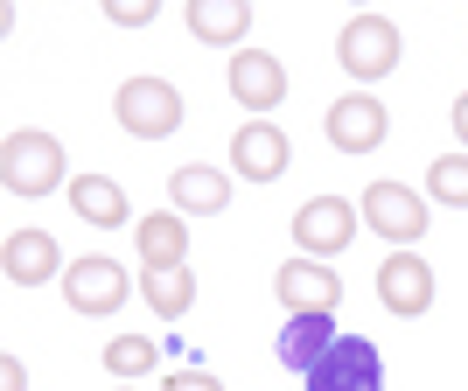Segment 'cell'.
Here are the masks:
<instances>
[{"instance_id": "cell-1", "label": "cell", "mask_w": 468, "mask_h": 391, "mask_svg": "<svg viewBox=\"0 0 468 391\" xmlns=\"http://www.w3.org/2000/svg\"><path fill=\"white\" fill-rule=\"evenodd\" d=\"M0 182L15 196H49V189H70V168H63V140L42 133V126H21V133L0 140Z\"/></svg>"}, {"instance_id": "cell-2", "label": "cell", "mask_w": 468, "mask_h": 391, "mask_svg": "<svg viewBox=\"0 0 468 391\" xmlns=\"http://www.w3.org/2000/svg\"><path fill=\"white\" fill-rule=\"evenodd\" d=\"M399 21L391 15H350L343 28H335V63L350 70L356 84H378V78H391L399 70Z\"/></svg>"}, {"instance_id": "cell-3", "label": "cell", "mask_w": 468, "mask_h": 391, "mask_svg": "<svg viewBox=\"0 0 468 391\" xmlns=\"http://www.w3.org/2000/svg\"><path fill=\"white\" fill-rule=\"evenodd\" d=\"M112 119L133 140H168L182 126V91L168 78H126L112 91Z\"/></svg>"}, {"instance_id": "cell-4", "label": "cell", "mask_w": 468, "mask_h": 391, "mask_svg": "<svg viewBox=\"0 0 468 391\" xmlns=\"http://www.w3.org/2000/svg\"><path fill=\"white\" fill-rule=\"evenodd\" d=\"M364 224H371L378 238H391V252H412V245L433 231L427 196L406 189V182H371V189H364Z\"/></svg>"}, {"instance_id": "cell-5", "label": "cell", "mask_w": 468, "mask_h": 391, "mask_svg": "<svg viewBox=\"0 0 468 391\" xmlns=\"http://www.w3.org/2000/svg\"><path fill=\"white\" fill-rule=\"evenodd\" d=\"M308 391H385V356L371 335H335L322 364L308 371Z\"/></svg>"}, {"instance_id": "cell-6", "label": "cell", "mask_w": 468, "mask_h": 391, "mask_svg": "<svg viewBox=\"0 0 468 391\" xmlns=\"http://www.w3.org/2000/svg\"><path fill=\"white\" fill-rule=\"evenodd\" d=\"M224 84H231V98H238L252 119H266V112H280V105H287V63H280L273 49H231Z\"/></svg>"}, {"instance_id": "cell-7", "label": "cell", "mask_w": 468, "mask_h": 391, "mask_svg": "<svg viewBox=\"0 0 468 391\" xmlns=\"http://www.w3.org/2000/svg\"><path fill=\"white\" fill-rule=\"evenodd\" d=\"M126 293H133V273H126L119 259H105V252L63 266V301H70L78 314H119V308H126Z\"/></svg>"}, {"instance_id": "cell-8", "label": "cell", "mask_w": 468, "mask_h": 391, "mask_svg": "<svg viewBox=\"0 0 468 391\" xmlns=\"http://www.w3.org/2000/svg\"><path fill=\"white\" fill-rule=\"evenodd\" d=\"M350 238H356V203L350 196H308V203L293 210V245H301V259H335Z\"/></svg>"}, {"instance_id": "cell-9", "label": "cell", "mask_w": 468, "mask_h": 391, "mask_svg": "<svg viewBox=\"0 0 468 391\" xmlns=\"http://www.w3.org/2000/svg\"><path fill=\"white\" fill-rule=\"evenodd\" d=\"M287 161H293V147H287V133H280L273 119H245L231 133V175L259 182V189L287 175Z\"/></svg>"}, {"instance_id": "cell-10", "label": "cell", "mask_w": 468, "mask_h": 391, "mask_svg": "<svg viewBox=\"0 0 468 391\" xmlns=\"http://www.w3.org/2000/svg\"><path fill=\"white\" fill-rule=\"evenodd\" d=\"M378 301H385V314H399V322L427 314L433 308V266L420 252H391L385 266H378Z\"/></svg>"}, {"instance_id": "cell-11", "label": "cell", "mask_w": 468, "mask_h": 391, "mask_svg": "<svg viewBox=\"0 0 468 391\" xmlns=\"http://www.w3.org/2000/svg\"><path fill=\"white\" fill-rule=\"evenodd\" d=\"M385 126H391V112L371 91H350V98L329 105V147H343V154H378V147H385Z\"/></svg>"}, {"instance_id": "cell-12", "label": "cell", "mask_w": 468, "mask_h": 391, "mask_svg": "<svg viewBox=\"0 0 468 391\" xmlns=\"http://www.w3.org/2000/svg\"><path fill=\"white\" fill-rule=\"evenodd\" d=\"M273 287H280V301H287V314H335V301H343V280H335L322 259H301V252L273 273Z\"/></svg>"}, {"instance_id": "cell-13", "label": "cell", "mask_w": 468, "mask_h": 391, "mask_svg": "<svg viewBox=\"0 0 468 391\" xmlns=\"http://www.w3.org/2000/svg\"><path fill=\"white\" fill-rule=\"evenodd\" d=\"M0 273H7V287H49V280L63 273V252L49 231H7V245H0Z\"/></svg>"}, {"instance_id": "cell-14", "label": "cell", "mask_w": 468, "mask_h": 391, "mask_svg": "<svg viewBox=\"0 0 468 391\" xmlns=\"http://www.w3.org/2000/svg\"><path fill=\"white\" fill-rule=\"evenodd\" d=\"M133 245H140V273H182L189 266V224H182V210H147Z\"/></svg>"}, {"instance_id": "cell-15", "label": "cell", "mask_w": 468, "mask_h": 391, "mask_svg": "<svg viewBox=\"0 0 468 391\" xmlns=\"http://www.w3.org/2000/svg\"><path fill=\"white\" fill-rule=\"evenodd\" d=\"M168 196H176L182 217H217V210H231V175L210 168V161H182L168 175Z\"/></svg>"}, {"instance_id": "cell-16", "label": "cell", "mask_w": 468, "mask_h": 391, "mask_svg": "<svg viewBox=\"0 0 468 391\" xmlns=\"http://www.w3.org/2000/svg\"><path fill=\"white\" fill-rule=\"evenodd\" d=\"M70 210L84 217V224H98V231H126L133 224V203H126V189H119L112 175H70Z\"/></svg>"}, {"instance_id": "cell-17", "label": "cell", "mask_w": 468, "mask_h": 391, "mask_svg": "<svg viewBox=\"0 0 468 391\" xmlns=\"http://www.w3.org/2000/svg\"><path fill=\"white\" fill-rule=\"evenodd\" d=\"M329 343H335V314H287V329H280V364L308 377Z\"/></svg>"}, {"instance_id": "cell-18", "label": "cell", "mask_w": 468, "mask_h": 391, "mask_svg": "<svg viewBox=\"0 0 468 391\" xmlns=\"http://www.w3.org/2000/svg\"><path fill=\"white\" fill-rule=\"evenodd\" d=\"M245 28H252V7H245V0H189V36L196 42L231 49V42H245Z\"/></svg>"}, {"instance_id": "cell-19", "label": "cell", "mask_w": 468, "mask_h": 391, "mask_svg": "<svg viewBox=\"0 0 468 391\" xmlns=\"http://www.w3.org/2000/svg\"><path fill=\"white\" fill-rule=\"evenodd\" d=\"M140 301L161 314V322H182V314L196 308V273L182 266V273H140Z\"/></svg>"}, {"instance_id": "cell-20", "label": "cell", "mask_w": 468, "mask_h": 391, "mask_svg": "<svg viewBox=\"0 0 468 391\" xmlns=\"http://www.w3.org/2000/svg\"><path fill=\"white\" fill-rule=\"evenodd\" d=\"M154 356H161V343H147V335H112V343H105V371H112L119 385H133V377L154 371Z\"/></svg>"}, {"instance_id": "cell-21", "label": "cell", "mask_w": 468, "mask_h": 391, "mask_svg": "<svg viewBox=\"0 0 468 391\" xmlns=\"http://www.w3.org/2000/svg\"><path fill=\"white\" fill-rule=\"evenodd\" d=\"M427 196L448 203V210H468V154H441L427 168Z\"/></svg>"}, {"instance_id": "cell-22", "label": "cell", "mask_w": 468, "mask_h": 391, "mask_svg": "<svg viewBox=\"0 0 468 391\" xmlns=\"http://www.w3.org/2000/svg\"><path fill=\"white\" fill-rule=\"evenodd\" d=\"M105 15H112L119 28H147V21H154V0H105Z\"/></svg>"}, {"instance_id": "cell-23", "label": "cell", "mask_w": 468, "mask_h": 391, "mask_svg": "<svg viewBox=\"0 0 468 391\" xmlns=\"http://www.w3.org/2000/svg\"><path fill=\"white\" fill-rule=\"evenodd\" d=\"M161 391H224V385H217L210 371H168V377H161Z\"/></svg>"}, {"instance_id": "cell-24", "label": "cell", "mask_w": 468, "mask_h": 391, "mask_svg": "<svg viewBox=\"0 0 468 391\" xmlns=\"http://www.w3.org/2000/svg\"><path fill=\"white\" fill-rule=\"evenodd\" d=\"M0 391H28V371H21V356H0Z\"/></svg>"}, {"instance_id": "cell-25", "label": "cell", "mask_w": 468, "mask_h": 391, "mask_svg": "<svg viewBox=\"0 0 468 391\" xmlns=\"http://www.w3.org/2000/svg\"><path fill=\"white\" fill-rule=\"evenodd\" d=\"M454 140H462V154H468V91L454 98Z\"/></svg>"}, {"instance_id": "cell-26", "label": "cell", "mask_w": 468, "mask_h": 391, "mask_svg": "<svg viewBox=\"0 0 468 391\" xmlns=\"http://www.w3.org/2000/svg\"><path fill=\"white\" fill-rule=\"evenodd\" d=\"M119 391H133V385H119Z\"/></svg>"}]
</instances>
